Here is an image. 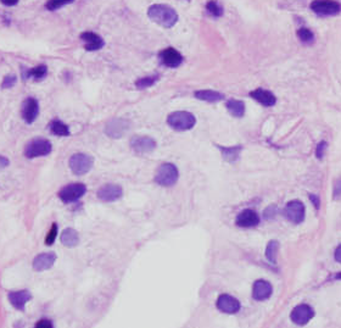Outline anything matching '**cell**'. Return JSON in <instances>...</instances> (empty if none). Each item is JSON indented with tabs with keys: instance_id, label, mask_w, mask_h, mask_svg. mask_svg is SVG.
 <instances>
[{
	"instance_id": "1",
	"label": "cell",
	"mask_w": 341,
	"mask_h": 328,
	"mask_svg": "<svg viewBox=\"0 0 341 328\" xmlns=\"http://www.w3.org/2000/svg\"><path fill=\"white\" fill-rule=\"evenodd\" d=\"M148 16L165 28H170L178 21V14L174 9L164 4L151 5L148 10Z\"/></svg>"
},
{
	"instance_id": "2",
	"label": "cell",
	"mask_w": 341,
	"mask_h": 328,
	"mask_svg": "<svg viewBox=\"0 0 341 328\" xmlns=\"http://www.w3.org/2000/svg\"><path fill=\"white\" fill-rule=\"evenodd\" d=\"M167 123L175 131H189L196 123V118L188 111H174L167 117Z\"/></svg>"
},
{
	"instance_id": "3",
	"label": "cell",
	"mask_w": 341,
	"mask_h": 328,
	"mask_svg": "<svg viewBox=\"0 0 341 328\" xmlns=\"http://www.w3.org/2000/svg\"><path fill=\"white\" fill-rule=\"evenodd\" d=\"M53 150V145L48 139L44 138H34L31 142L27 143L24 148V155L28 159H34V157L46 156Z\"/></svg>"
},
{
	"instance_id": "4",
	"label": "cell",
	"mask_w": 341,
	"mask_h": 328,
	"mask_svg": "<svg viewBox=\"0 0 341 328\" xmlns=\"http://www.w3.org/2000/svg\"><path fill=\"white\" fill-rule=\"evenodd\" d=\"M179 172L173 164H164L155 175V182L161 187H170L177 183Z\"/></svg>"
},
{
	"instance_id": "5",
	"label": "cell",
	"mask_w": 341,
	"mask_h": 328,
	"mask_svg": "<svg viewBox=\"0 0 341 328\" xmlns=\"http://www.w3.org/2000/svg\"><path fill=\"white\" fill-rule=\"evenodd\" d=\"M70 169L76 176H83V175L88 174L91 170L94 165L93 157L89 155L83 154V153H78L71 156L70 159Z\"/></svg>"
},
{
	"instance_id": "6",
	"label": "cell",
	"mask_w": 341,
	"mask_h": 328,
	"mask_svg": "<svg viewBox=\"0 0 341 328\" xmlns=\"http://www.w3.org/2000/svg\"><path fill=\"white\" fill-rule=\"evenodd\" d=\"M310 7L315 14L322 16H334L341 12V5L337 0H313Z\"/></svg>"
},
{
	"instance_id": "7",
	"label": "cell",
	"mask_w": 341,
	"mask_h": 328,
	"mask_svg": "<svg viewBox=\"0 0 341 328\" xmlns=\"http://www.w3.org/2000/svg\"><path fill=\"white\" fill-rule=\"evenodd\" d=\"M85 193L86 187L85 184L71 183L64 187V188L59 192V198H60L64 203H75V201L80 200Z\"/></svg>"
},
{
	"instance_id": "8",
	"label": "cell",
	"mask_w": 341,
	"mask_h": 328,
	"mask_svg": "<svg viewBox=\"0 0 341 328\" xmlns=\"http://www.w3.org/2000/svg\"><path fill=\"white\" fill-rule=\"evenodd\" d=\"M305 205L300 200L289 201L285 206V210H284L285 218L295 224H300L305 219Z\"/></svg>"
},
{
	"instance_id": "9",
	"label": "cell",
	"mask_w": 341,
	"mask_h": 328,
	"mask_svg": "<svg viewBox=\"0 0 341 328\" xmlns=\"http://www.w3.org/2000/svg\"><path fill=\"white\" fill-rule=\"evenodd\" d=\"M315 316V311L307 304H300L291 311V320L298 326H305Z\"/></svg>"
},
{
	"instance_id": "10",
	"label": "cell",
	"mask_w": 341,
	"mask_h": 328,
	"mask_svg": "<svg viewBox=\"0 0 341 328\" xmlns=\"http://www.w3.org/2000/svg\"><path fill=\"white\" fill-rule=\"evenodd\" d=\"M130 148L138 154H148L156 149V142L151 137L137 135L130 139Z\"/></svg>"
},
{
	"instance_id": "11",
	"label": "cell",
	"mask_w": 341,
	"mask_h": 328,
	"mask_svg": "<svg viewBox=\"0 0 341 328\" xmlns=\"http://www.w3.org/2000/svg\"><path fill=\"white\" fill-rule=\"evenodd\" d=\"M96 196H98V198L100 200L106 201V203H111V201H116L122 198L123 191L117 184H105V186H103L99 189Z\"/></svg>"
},
{
	"instance_id": "12",
	"label": "cell",
	"mask_w": 341,
	"mask_h": 328,
	"mask_svg": "<svg viewBox=\"0 0 341 328\" xmlns=\"http://www.w3.org/2000/svg\"><path fill=\"white\" fill-rule=\"evenodd\" d=\"M39 113V104L34 98H27L23 103H22L21 115L22 118L26 123H33L36 118L38 117Z\"/></svg>"
},
{
	"instance_id": "13",
	"label": "cell",
	"mask_w": 341,
	"mask_h": 328,
	"mask_svg": "<svg viewBox=\"0 0 341 328\" xmlns=\"http://www.w3.org/2000/svg\"><path fill=\"white\" fill-rule=\"evenodd\" d=\"M160 60H161L162 65H165L166 67L175 68L183 63V56L177 49L174 48H167L160 53L159 55Z\"/></svg>"
},
{
	"instance_id": "14",
	"label": "cell",
	"mask_w": 341,
	"mask_h": 328,
	"mask_svg": "<svg viewBox=\"0 0 341 328\" xmlns=\"http://www.w3.org/2000/svg\"><path fill=\"white\" fill-rule=\"evenodd\" d=\"M217 307L224 314H236L240 310V303L232 295L222 294L217 299Z\"/></svg>"
},
{
	"instance_id": "15",
	"label": "cell",
	"mask_w": 341,
	"mask_h": 328,
	"mask_svg": "<svg viewBox=\"0 0 341 328\" xmlns=\"http://www.w3.org/2000/svg\"><path fill=\"white\" fill-rule=\"evenodd\" d=\"M81 39L85 42V49L86 51H96L100 50L104 45H105V42L101 38L99 34L94 33V32H83L81 34Z\"/></svg>"
},
{
	"instance_id": "16",
	"label": "cell",
	"mask_w": 341,
	"mask_h": 328,
	"mask_svg": "<svg viewBox=\"0 0 341 328\" xmlns=\"http://www.w3.org/2000/svg\"><path fill=\"white\" fill-rule=\"evenodd\" d=\"M235 223L236 226L241 227V228H251V227H256L259 223V218L255 211L246 209L236 216Z\"/></svg>"
},
{
	"instance_id": "17",
	"label": "cell",
	"mask_w": 341,
	"mask_h": 328,
	"mask_svg": "<svg viewBox=\"0 0 341 328\" xmlns=\"http://www.w3.org/2000/svg\"><path fill=\"white\" fill-rule=\"evenodd\" d=\"M272 292H273V288H272L271 283L263 280H258L254 284L253 297L255 300L263 302V300H267L271 297Z\"/></svg>"
},
{
	"instance_id": "18",
	"label": "cell",
	"mask_w": 341,
	"mask_h": 328,
	"mask_svg": "<svg viewBox=\"0 0 341 328\" xmlns=\"http://www.w3.org/2000/svg\"><path fill=\"white\" fill-rule=\"evenodd\" d=\"M128 130V122L122 118H113L106 126V134L111 138L122 137L123 133Z\"/></svg>"
},
{
	"instance_id": "19",
	"label": "cell",
	"mask_w": 341,
	"mask_h": 328,
	"mask_svg": "<svg viewBox=\"0 0 341 328\" xmlns=\"http://www.w3.org/2000/svg\"><path fill=\"white\" fill-rule=\"evenodd\" d=\"M250 97L266 108L274 107L277 103V99L273 93H271L269 90L263 89V88H257V89L253 90V92L250 93Z\"/></svg>"
},
{
	"instance_id": "20",
	"label": "cell",
	"mask_w": 341,
	"mask_h": 328,
	"mask_svg": "<svg viewBox=\"0 0 341 328\" xmlns=\"http://www.w3.org/2000/svg\"><path fill=\"white\" fill-rule=\"evenodd\" d=\"M55 261H56V255L54 253L39 254V255L36 256V259L33 260V268L36 271H38V272L49 270V268L53 267Z\"/></svg>"
},
{
	"instance_id": "21",
	"label": "cell",
	"mask_w": 341,
	"mask_h": 328,
	"mask_svg": "<svg viewBox=\"0 0 341 328\" xmlns=\"http://www.w3.org/2000/svg\"><path fill=\"white\" fill-rule=\"evenodd\" d=\"M9 300L12 304V306L16 307L17 310L23 311L27 302L32 299V295L28 290H19V292H9Z\"/></svg>"
},
{
	"instance_id": "22",
	"label": "cell",
	"mask_w": 341,
	"mask_h": 328,
	"mask_svg": "<svg viewBox=\"0 0 341 328\" xmlns=\"http://www.w3.org/2000/svg\"><path fill=\"white\" fill-rule=\"evenodd\" d=\"M194 97L196 98V99L202 100V102H207V103H218L224 99V94H222V93L219 92H214V90H210V89L197 90V92L194 93Z\"/></svg>"
},
{
	"instance_id": "23",
	"label": "cell",
	"mask_w": 341,
	"mask_h": 328,
	"mask_svg": "<svg viewBox=\"0 0 341 328\" xmlns=\"http://www.w3.org/2000/svg\"><path fill=\"white\" fill-rule=\"evenodd\" d=\"M48 75V68L45 65H39L33 68L23 71V80H34V81H42L43 78L46 77Z\"/></svg>"
},
{
	"instance_id": "24",
	"label": "cell",
	"mask_w": 341,
	"mask_h": 328,
	"mask_svg": "<svg viewBox=\"0 0 341 328\" xmlns=\"http://www.w3.org/2000/svg\"><path fill=\"white\" fill-rule=\"evenodd\" d=\"M61 243L67 248H75L80 243V237L76 229L66 228L61 234Z\"/></svg>"
},
{
	"instance_id": "25",
	"label": "cell",
	"mask_w": 341,
	"mask_h": 328,
	"mask_svg": "<svg viewBox=\"0 0 341 328\" xmlns=\"http://www.w3.org/2000/svg\"><path fill=\"white\" fill-rule=\"evenodd\" d=\"M227 110L229 111L232 116L236 118H241L245 113V104L241 100H235V99H231L226 103Z\"/></svg>"
},
{
	"instance_id": "26",
	"label": "cell",
	"mask_w": 341,
	"mask_h": 328,
	"mask_svg": "<svg viewBox=\"0 0 341 328\" xmlns=\"http://www.w3.org/2000/svg\"><path fill=\"white\" fill-rule=\"evenodd\" d=\"M48 128L54 135H58V137H68V135H70L68 126H66L65 123L60 120L51 121V122L49 123Z\"/></svg>"
},
{
	"instance_id": "27",
	"label": "cell",
	"mask_w": 341,
	"mask_h": 328,
	"mask_svg": "<svg viewBox=\"0 0 341 328\" xmlns=\"http://www.w3.org/2000/svg\"><path fill=\"white\" fill-rule=\"evenodd\" d=\"M219 150H221L222 156H223L224 160H227V161H229V162H234L239 159L243 148L241 147H227V148L219 147Z\"/></svg>"
},
{
	"instance_id": "28",
	"label": "cell",
	"mask_w": 341,
	"mask_h": 328,
	"mask_svg": "<svg viewBox=\"0 0 341 328\" xmlns=\"http://www.w3.org/2000/svg\"><path fill=\"white\" fill-rule=\"evenodd\" d=\"M278 248H279V243L277 241H269L268 245H267L266 249V258L267 260L271 263H277V254H278Z\"/></svg>"
},
{
	"instance_id": "29",
	"label": "cell",
	"mask_w": 341,
	"mask_h": 328,
	"mask_svg": "<svg viewBox=\"0 0 341 328\" xmlns=\"http://www.w3.org/2000/svg\"><path fill=\"white\" fill-rule=\"evenodd\" d=\"M206 10L210 15H212L213 17H221L223 15V7L216 1V0H211V1L207 2Z\"/></svg>"
},
{
	"instance_id": "30",
	"label": "cell",
	"mask_w": 341,
	"mask_h": 328,
	"mask_svg": "<svg viewBox=\"0 0 341 328\" xmlns=\"http://www.w3.org/2000/svg\"><path fill=\"white\" fill-rule=\"evenodd\" d=\"M298 39L305 44H311L315 41V34H313V32L308 28H303V27L298 31Z\"/></svg>"
},
{
	"instance_id": "31",
	"label": "cell",
	"mask_w": 341,
	"mask_h": 328,
	"mask_svg": "<svg viewBox=\"0 0 341 328\" xmlns=\"http://www.w3.org/2000/svg\"><path fill=\"white\" fill-rule=\"evenodd\" d=\"M157 80H159V76H149V77L140 78V80H138L137 82H135V87H137L138 89H145V88H149L151 87V86H154Z\"/></svg>"
},
{
	"instance_id": "32",
	"label": "cell",
	"mask_w": 341,
	"mask_h": 328,
	"mask_svg": "<svg viewBox=\"0 0 341 328\" xmlns=\"http://www.w3.org/2000/svg\"><path fill=\"white\" fill-rule=\"evenodd\" d=\"M75 0H48L45 4V7L49 10V11H55V10L61 9L65 5L72 4Z\"/></svg>"
},
{
	"instance_id": "33",
	"label": "cell",
	"mask_w": 341,
	"mask_h": 328,
	"mask_svg": "<svg viewBox=\"0 0 341 328\" xmlns=\"http://www.w3.org/2000/svg\"><path fill=\"white\" fill-rule=\"evenodd\" d=\"M56 236H58V224L53 223L51 229L48 232V234H46V238H45L46 245H51V244H54V241H55L56 239Z\"/></svg>"
},
{
	"instance_id": "34",
	"label": "cell",
	"mask_w": 341,
	"mask_h": 328,
	"mask_svg": "<svg viewBox=\"0 0 341 328\" xmlns=\"http://www.w3.org/2000/svg\"><path fill=\"white\" fill-rule=\"evenodd\" d=\"M17 82V77L15 75H9L6 76V77H4V80H2V85L1 87L4 88V89H6V88H12L15 85H16Z\"/></svg>"
},
{
	"instance_id": "35",
	"label": "cell",
	"mask_w": 341,
	"mask_h": 328,
	"mask_svg": "<svg viewBox=\"0 0 341 328\" xmlns=\"http://www.w3.org/2000/svg\"><path fill=\"white\" fill-rule=\"evenodd\" d=\"M327 147H328V144L325 142H322L318 144L317 150H316V155H317L318 159H323L325 150H327Z\"/></svg>"
},
{
	"instance_id": "36",
	"label": "cell",
	"mask_w": 341,
	"mask_h": 328,
	"mask_svg": "<svg viewBox=\"0 0 341 328\" xmlns=\"http://www.w3.org/2000/svg\"><path fill=\"white\" fill-rule=\"evenodd\" d=\"M276 214H277V206L276 205H271L266 211H264V216H266V219L274 218V216H276Z\"/></svg>"
},
{
	"instance_id": "37",
	"label": "cell",
	"mask_w": 341,
	"mask_h": 328,
	"mask_svg": "<svg viewBox=\"0 0 341 328\" xmlns=\"http://www.w3.org/2000/svg\"><path fill=\"white\" fill-rule=\"evenodd\" d=\"M36 327L37 328H50V327H53V324H51L49 320H41V321L37 322Z\"/></svg>"
},
{
	"instance_id": "38",
	"label": "cell",
	"mask_w": 341,
	"mask_h": 328,
	"mask_svg": "<svg viewBox=\"0 0 341 328\" xmlns=\"http://www.w3.org/2000/svg\"><path fill=\"white\" fill-rule=\"evenodd\" d=\"M341 197V179L339 181H337V183H335L334 186V198L338 199Z\"/></svg>"
},
{
	"instance_id": "39",
	"label": "cell",
	"mask_w": 341,
	"mask_h": 328,
	"mask_svg": "<svg viewBox=\"0 0 341 328\" xmlns=\"http://www.w3.org/2000/svg\"><path fill=\"white\" fill-rule=\"evenodd\" d=\"M310 199H311V201L313 203V205H315V208L317 209H320V197L318 196H313V194H311L310 196Z\"/></svg>"
},
{
	"instance_id": "40",
	"label": "cell",
	"mask_w": 341,
	"mask_h": 328,
	"mask_svg": "<svg viewBox=\"0 0 341 328\" xmlns=\"http://www.w3.org/2000/svg\"><path fill=\"white\" fill-rule=\"evenodd\" d=\"M334 258H335V260L338 261V262L341 263V244H340L339 246H338V248H337V250H335Z\"/></svg>"
},
{
	"instance_id": "41",
	"label": "cell",
	"mask_w": 341,
	"mask_h": 328,
	"mask_svg": "<svg viewBox=\"0 0 341 328\" xmlns=\"http://www.w3.org/2000/svg\"><path fill=\"white\" fill-rule=\"evenodd\" d=\"M1 2L4 5H6V6H14V5H16L19 2V0H1Z\"/></svg>"
},
{
	"instance_id": "42",
	"label": "cell",
	"mask_w": 341,
	"mask_h": 328,
	"mask_svg": "<svg viewBox=\"0 0 341 328\" xmlns=\"http://www.w3.org/2000/svg\"><path fill=\"white\" fill-rule=\"evenodd\" d=\"M0 160H1V167H6L7 164H9V161H7V160H6V157L1 156V157H0Z\"/></svg>"
},
{
	"instance_id": "43",
	"label": "cell",
	"mask_w": 341,
	"mask_h": 328,
	"mask_svg": "<svg viewBox=\"0 0 341 328\" xmlns=\"http://www.w3.org/2000/svg\"><path fill=\"white\" fill-rule=\"evenodd\" d=\"M335 280H341V272L338 273V275L335 276Z\"/></svg>"
}]
</instances>
